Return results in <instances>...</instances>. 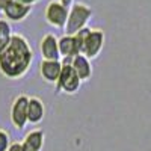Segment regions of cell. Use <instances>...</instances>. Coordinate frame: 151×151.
<instances>
[{"instance_id": "6da1fadb", "label": "cell", "mask_w": 151, "mask_h": 151, "mask_svg": "<svg viewBox=\"0 0 151 151\" xmlns=\"http://www.w3.org/2000/svg\"><path fill=\"white\" fill-rule=\"evenodd\" d=\"M33 62V50L26 36L14 33L8 47L0 53V73L9 80L26 76Z\"/></svg>"}, {"instance_id": "7a4b0ae2", "label": "cell", "mask_w": 151, "mask_h": 151, "mask_svg": "<svg viewBox=\"0 0 151 151\" xmlns=\"http://www.w3.org/2000/svg\"><path fill=\"white\" fill-rule=\"evenodd\" d=\"M92 15H94V11L89 5L83 2H74L73 6L70 8L68 18L64 27L65 35H76L79 30L88 27V23L91 21Z\"/></svg>"}, {"instance_id": "3957f363", "label": "cell", "mask_w": 151, "mask_h": 151, "mask_svg": "<svg viewBox=\"0 0 151 151\" xmlns=\"http://www.w3.org/2000/svg\"><path fill=\"white\" fill-rule=\"evenodd\" d=\"M82 86V80L76 74L70 64H62V70L59 74V79L56 82V92H64L68 95L77 94Z\"/></svg>"}, {"instance_id": "277c9868", "label": "cell", "mask_w": 151, "mask_h": 151, "mask_svg": "<svg viewBox=\"0 0 151 151\" xmlns=\"http://www.w3.org/2000/svg\"><path fill=\"white\" fill-rule=\"evenodd\" d=\"M104 40H106V36L101 29H91L83 41L82 55L89 60L98 58V55L101 53V50L104 47Z\"/></svg>"}, {"instance_id": "5b68a950", "label": "cell", "mask_w": 151, "mask_h": 151, "mask_svg": "<svg viewBox=\"0 0 151 151\" xmlns=\"http://www.w3.org/2000/svg\"><path fill=\"white\" fill-rule=\"evenodd\" d=\"M68 12H70L68 8L60 5L58 0H52V2H48V5L45 6L44 17H45V21L52 27L64 30L67 18H68Z\"/></svg>"}, {"instance_id": "8992f818", "label": "cell", "mask_w": 151, "mask_h": 151, "mask_svg": "<svg viewBox=\"0 0 151 151\" xmlns=\"http://www.w3.org/2000/svg\"><path fill=\"white\" fill-rule=\"evenodd\" d=\"M27 104H29V97L20 94L14 98L11 106V122L14 124V127L18 130H23L27 124Z\"/></svg>"}, {"instance_id": "52a82bcc", "label": "cell", "mask_w": 151, "mask_h": 151, "mask_svg": "<svg viewBox=\"0 0 151 151\" xmlns=\"http://www.w3.org/2000/svg\"><path fill=\"white\" fill-rule=\"evenodd\" d=\"M33 6H24L20 5L14 0H0V11L3 12L5 20L9 23H20L24 18H27L30 15Z\"/></svg>"}, {"instance_id": "ba28073f", "label": "cell", "mask_w": 151, "mask_h": 151, "mask_svg": "<svg viewBox=\"0 0 151 151\" xmlns=\"http://www.w3.org/2000/svg\"><path fill=\"white\" fill-rule=\"evenodd\" d=\"M58 44H59V55H60L62 64H70L74 56L82 55L80 47L77 41H76L74 35H64L58 38Z\"/></svg>"}, {"instance_id": "9c48e42d", "label": "cell", "mask_w": 151, "mask_h": 151, "mask_svg": "<svg viewBox=\"0 0 151 151\" xmlns=\"http://www.w3.org/2000/svg\"><path fill=\"white\" fill-rule=\"evenodd\" d=\"M40 52L42 60H60L58 36L55 33H45L40 41Z\"/></svg>"}, {"instance_id": "30bf717a", "label": "cell", "mask_w": 151, "mask_h": 151, "mask_svg": "<svg viewBox=\"0 0 151 151\" xmlns=\"http://www.w3.org/2000/svg\"><path fill=\"white\" fill-rule=\"evenodd\" d=\"M62 70V62L60 60H41L40 64V74L44 82L56 85L59 74Z\"/></svg>"}, {"instance_id": "8fae6325", "label": "cell", "mask_w": 151, "mask_h": 151, "mask_svg": "<svg viewBox=\"0 0 151 151\" xmlns=\"http://www.w3.org/2000/svg\"><path fill=\"white\" fill-rule=\"evenodd\" d=\"M70 65L73 67L76 74L79 76V79L82 80V83L91 80V77H92V64H91V60L88 58H85L83 55H77V56H74L71 59Z\"/></svg>"}, {"instance_id": "7c38bea8", "label": "cell", "mask_w": 151, "mask_h": 151, "mask_svg": "<svg viewBox=\"0 0 151 151\" xmlns=\"http://www.w3.org/2000/svg\"><path fill=\"white\" fill-rule=\"evenodd\" d=\"M45 115V106L40 97H29L27 104V122L40 124Z\"/></svg>"}, {"instance_id": "4fadbf2b", "label": "cell", "mask_w": 151, "mask_h": 151, "mask_svg": "<svg viewBox=\"0 0 151 151\" xmlns=\"http://www.w3.org/2000/svg\"><path fill=\"white\" fill-rule=\"evenodd\" d=\"M44 139H45V134H44V130L41 129H33L30 130L26 137H24V144L29 145L33 151H41L42 147H44Z\"/></svg>"}, {"instance_id": "5bb4252c", "label": "cell", "mask_w": 151, "mask_h": 151, "mask_svg": "<svg viewBox=\"0 0 151 151\" xmlns=\"http://www.w3.org/2000/svg\"><path fill=\"white\" fill-rule=\"evenodd\" d=\"M12 26L5 18H0V53L8 47L11 38H12Z\"/></svg>"}, {"instance_id": "9a60e30c", "label": "cell", "mask_w": 151, "mask_h": 151, "mask_svg": "<svg viewBox=\"0 0 151 151\" xmlns=\"http://www.w3.org/2000/svg\"><path fill=\"white\" fill-rule=\"evenodd\" d=\"M11 136L6 130H0V151H8L11 147Z\"/></svg>"}, {"instance_id": "2e32d148", "label": "cell", "mask_w": 151, "mask_h": 151, "mask_svg": "<svg viewBox=\"0 0 151 151\" xmlns=\"http://www.w3.org/2000/svg\"><path fill=\"white\" fill-rule=\"evenodd\" d=\"M14 2H17L20 5H24V6H33L35 3L40 2V0H14Z\"/></svg>"}, {"instance_id": "e0dca14e", "label": "cell", "mask_w": 151, "mask_h": 151, "mask_svg": "<svg viewBox=\"0 0 151 151\" xmlns=\"http://www.w3.org/2000/svg\"><path fill=\"white\" fill-rule=\"evenodd\" d=\"M8 151H21V142H14V144H11V147H9Z\"/></svg>"}, {"instance_id": "ac0fdd59", "label": "cell", "mask_w": 151, "mask_h": 151, "mask_svg": "<svg viewBox=\"0 0 151 151\" xmlns=\"http://www.w3.org/2000/svg\"><path fill=\"white\" fill-rule=\"evenodd\" d=\"M58 2H59L60 5H64L65 8H68V9H70V8L73 6V3H74V0H58Z\"/></svg>"}, {"instance_id": "d6986e66", "label": "cell", "mask_w": 151, "mask_h": 151, "mask_svg": "<svg viewBox=\"0 0 151 151\" xmlns=\"http://www.w3.org/2000/svg\"><path fill=\"white\" fill-rule=\"evenodd\" d=\"M21 151H33L29 145H26V144H24V142H21Z\"/></svg>"}]
</instances>
